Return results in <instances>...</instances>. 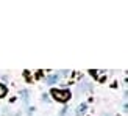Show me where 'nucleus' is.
<instances>
[{
    "instance_id": "f257e3e1",
    "label": "nucleus",
    "mask_w": 128,
    "mask_h": 116,
    "mask_svg": "<svg viewBox=\"0 0 128 116\" xmlns=\"http://www.w3.org/2000/svg\"><path fill=\"white\" fill-rule=\"evenodd\" d=\"M50 96L53 97L55 102H60V104H66L72 97V93L69 91L67 88H52L50 89Z\"/></svg>"
},
{
    "instance_id": "f03ea898",
    "label": "nucleus",
    "mask_w": 128,
    "mask_h": 116,
    "mask_svg": "<svg viewBox=\"0 0 128 116\" xmlns=\"http://www.w3.org/2000/svg\"><path fill=\"white\" fill-rule=\"evenodd\" d=\"M86 110H88V102H84V104H81V105L76 107V108H75V113H76V114H81L83 111H86Z\"/></svg>"
},
{
    "instance_id": "7ed1b4c3",
    "label": "nucleus",
    "mask_w": 128,
    "mask_h": 116,
    "mask_svg": "<svg viewBox=\"0 0 128 116\" xmlns=\"http://www.w3.org/2000/svg\"><path fill=\"white\" fill-rule=\"evenodd\" d=\"M8 94V88H6V85H3V83H0V99L5 97V96Z\"/></svg>"
},
{
    "instance_id": "20e7f679",
    "label": "nucleus",
    "mask_w": 128,
    "mask_h": 116,
    "mask_svg": "<svg viewBox=\"0 0 128 116\" xmlns=\"http://www.w3.org/2000/svg\"><path fill=\"white\" fill-rule=\"evenodd\" d=\"M58 80H60L58 75H50V77H47V83H48V85H55Z\"/></svg>"
},
{
    "instance_id": "39448f33",
    "label": "nucleus",
    "mask_w": 128,
    "mask_h": 116,
    "mask_svg": "<svg viewBox=\"0 0 128 116\" xmlns=\"http://www.w3.org/2000/svg\"><path fill=\"white\" fill-rule=\"evenodd\" d=\"M42 74H44L42 71H36V72H34V79H36V80H39V79H42Z\"/></svg>"
}]
</instances>
